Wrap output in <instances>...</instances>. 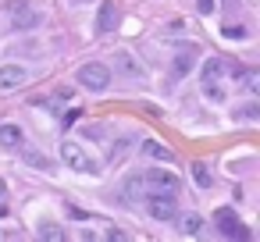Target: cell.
I'll use <instances>...</instances> for the list:
<instances>
[{
    "instance_id": "obj_1",
    "label": "cell",
    "mask_w": 260,
    "mask_h": 242,
    "mask_svg": "<svg viewBox=\"0 0 260 242\" xmlns=\"http://www.w3.org/2000/svg\"><path fill=\"white\" fill-rule=\"evenodd\" d=\"M139 182L146 185V192H150V196H178V189H182L178 175H175V171H168V167H150Z\"/></svg>"
},
{
    "instance_id": "obj_2",
    "label": "cell",
    "mask_w": 260,
    "mask_h": 242,
    "mask_svg": "<svg viewBox=\"0 0 260 242\" xmlns=\"http://www.w3.org/2000/svg\"><path fill=\"white\" fill-rule=\"evenodd\" d=\"M79 86L82 89H89V93H104L107 86H111V68L107 64H100V61H89V64H82L79 68Z\"/></svg>"
},
{
    "instance_id": "obj_3",
    "label": "cell",
    "mask_w": 260,
    "mask_h": 242,
    "mask_svg": "<svg viewBox=\"0 0 260 242\" xmlns=\"http://www.w3.org/2000/svg\"><path fill=\"white\" fill-rule=\"evenodd\" d=\"M61 160H64L72 171H79V175H93V171H96V160H93L79 143H61Z\"/></svg>"
},
{
    "instance_id": "obj_4",
    "label": "cell",
    "mask_w": 260,
    "mask_h": 242,
    "mask_svg": "<svg viewBox=\"0 0 260 242\" xmlns=\"http://www.w3.org/2000/svg\"><path fill=\"white\" fill-rule=\"evenodd\" d=\"M146 214L153 221H175L178 214V196H146Z\"/></svg>"
},
{
    "instance_id": "obj_5",
    "label": "cell",
    "mask_w": 260,
    "mask_h": 242,
    "mask_svg": "<svg viewBox=\"0 0 260 242\" xmlns=\"http://www.w3.org/2000/svg\"><path fill=\"white\" fill-rule=\"evenodd\" d=\"M25 79H29V68L25 64H4V68H0V93L18 89Z\"/></svg>"
},
{
    "instance_id": "obj_6",
    "label": "cell",
    "mask_w": 260,
    "mask_h": 242,
    "mask_svg": "<svg viewBox=\"0 0 260 242\" xmlns=\"http://www.w3.org/2000/svg\"><path fill=\"white\" fill-rule=\"evenodd\" d=\"M114 68H118V75H125V79H132V82L143 79V64H139L128 50H118V54H114Z\"/></svg>"
},
{
    "instance_id": "obj_7",
    "label": "cell",
    "mask_w": 260,
    "mask_h": 242,
    "mask_svg": "<svg viewBox=\"0 0 260 242\" xmlns=\"http://www.w3.org/2000/svg\"><path fill=\"white\" fill-rule=\"evenodd\" d=\"M214 221H217L221 235H232V238H249V231L239 224V217H235L232 210H217V214H214Z\"/></svg>"
},
{
    "instance_id": "obj_8",
    "label": "cell",
    "mask_w": 260,
    "mask_h": 242,
    "mask_svg": "<svg viewBox=\"0 0 260 242\" xmlns=\"http://www.w3.org/2000/svg\"><path fill=\"white\" fill-rule=\"evenodd\" d=\"M22 143H25L22 125H15V121H4V125H0V146H4V150H22Z\"/></svg>"
},
{
    "instance_id": "obj_9",
    "label": "cell",
    "mask_w": 260,
    "mask_h": 242,
    "mask_svg": "<svg viewBox=\"0 0 260 242\" xmlns=\"http://www.w3.org/2000/svg\"><path fill=\"white\" fill-rule=\"evenodd\" d=\"M96 29H100V32H114V29H118V8H114V0H104V4H100Z\"/></svg>"
},
{
    "instance_id": "obj_10",
    "label": "cell",
    "mask_w": 260,
    "mask_h": 242,
    "mask_svg": "<svg viewBox=\"0 0 260 242\" xmlns=\"http://www.w3.org/2000/svg\"><path fill=\"white\" fill-rule=\"evenodd\" d=\"M221 72H224V61H221V57H210V61L200 68V82H203V86H210V82H217V79H221Z\"/></svg>"
},
{
    "instance_id": "obj_11",
    "label": "cell",
    "mask_w": 260,
    "mask_h": 242,
    "mask_svg": "<svg viewBox=\"0 0 260 242\" xmlns=\"http://www.w3.org/2000/svg\"><path fill=\"white\" fill-rule=\"evenodd\" d=\"M139 150H143V157H153V160H175V153H171L168 146H160V143H153V139H146V143H143Z\"/></svg>"
},
{
    "instance_id": "obj_12",
    "label": "cell",
    "mask_w": 260,
    "mask_h": 242,
    "mask_svg": "<svg viewBox=\"0 0 260 242\" xmlns=\"http://www.w3.org/2000/svg\"><path fill=\"white\" fill-rule=\"evenodd\" d=\"M40 22H43V18H40L32 8H25V11H18V15H15V29H22V32H25V29H36Z\"/></svg>"
},
{
    "instance_id": "obj_13",
    "label": "cell",
    "mask_w": 260,
    "mask_h": 242,
    "mask_svg": "<svg viewBox=\"0 0 260 242\" xmlns=\"http://www.w3.org/2000/svg\"><path fill=\"white\" fill-rule=\"evenodd\" d=\"M192 182H196L200 189H210V182H214V175H210V167H207L203 160H196V164H192Z\"/></svg>"
},
{
    "instance_id": "obj_14",
    "label": "cell",
    "mask_w": 260,
    "mask_h": 242,
    "mask_svg": "<svg viewBox=\"0 0 260 242\" xmlns=\"http://www.w3.org/2000/svg\"><path fill=\"white\" fill-rule=\"evenodd\" d=\"M189 68H192V50H182V54H178V61L171 64V75H175V79H182Z\"/></svg>"
},
{
    "instance_id": "obj_15",
    "label": "cell",
    "mask_w": 260,
    "mask_h": 242,
    "mask_svg": "<svg viewBox=\"0 0 260 242\" xmlns=\"http://www.w3.org/2000/svg\"><path fill=\"white\" fill-rule=\"evenodd\" d=\"M178 228H182L185 235H200V228H203V217H200V214H185V217L178 221Z\"/></svg>"
},
{
    "instance_id": "obj_16",
    "label": "cell",
    "mask_w": 260,
    "mask_h": 242,
    "mask_svg": "<svg viewBox=\"0 0 260 242\" xmlns=\"http://www.w3.org/2000/svg\"><path fill=\"white\" fill-rule=\"evenodd\" d=\"M25 164H29V167H36V171H54V164H50L43 153H36V150H29V153H25Z\"/></svg>"
},
{
    "instance_id": "obj_17",
    "label": "cell",
    "mask_w": 260,
    "mask_h": 242,
    "mask_svg": "<svg viewBox=\"0 0 260 242\" xmlns=\"http://www.w3.org/2000/svg\"><path fill=\"white\" fill-rule=\"evenodd\" d=\"M40 238L57 242V238H64V228H61V224H54V221H43V224H40Z\"/></svg>"
},
{
    "instance_id": "obj_18",
    "label": "cell",
    "mask_w": 260,
    "mask_h": 242,
    "mask_svg": "<svg viewBox=\"0 0 260 242\" xmlns=\"http://www.w3.org/2000/svg\"><path fill=\"white\" fill-rule=\"evenodd\" d=\"M25 8H32L29 0H4V11H8V15H18V11H25Z\"/></svg>"
},
{
    "instance_id": "obj_19",
    "label": "cell",
    "mask_w": 260,
    "mask_h": 242,
    "mask_svg": "<svg viewBox=\"0 0 260 242\" xmlns=\"http://www.w3.org/2000/svg\"><path fill=\"white\" fill-rule=\"evenodd\" d=\"M221 32H224L228 40H242V36H246V29H239V25H224Z\"/></svg>"
},
{
    "instance_id": "obj_20",
    "label": "cell",
    "mask_w": 260,
    "mask_h": 242,
    "mask_svg": "<svg viewBox=\"0 0 260 242\" xmlns=\"http://www.w3.org/2000/svg\"><path fill=\"white\" fill-rule=\"evenodd\" d=\"M246 89H249V93H256V89H260V75H256V72H249V75H246Z\"/></svg>"
},
{
    "instance_id": "obj_21",
    "label": "cell",
    "mask_w": 260,
    "mask_h": 242,
    "mask_svg": "<svg viewBox=\"0 0 260 242\" xmlns=\"http://www.w3.org/2000/svg\"><path fill=\"white\" fill-rule=\"evenodd\" d=\"M196 11H200V15H210V11H214V0H196Z\"/></svg>"
},
{
    "instance_id": "obj_22",
    "label": "cell",
    "mask_w": 260,
    "mask_h": 242,
    "mask_svg": "<svg viewBox=\"0 0 260 242\" xmlns=\"http://www.w3.org/2000/svg\"><path fill=\"white\" fill-rule=\"evenodd\" d=\"M242 118H249V121H256V118H260V111H256V103H246V111H242Z\"/></svg>"
},
{
    "instance_id": "obj_23",
    "label": "cell",
    "mask_w": 260,
    "mask_h": 242,
    "mask_svg": "<svg viewBox=\"0 0 260 242\" xmlns=\"http://www.w3.org/2000/svg\"><path fill=\"white\" fill-rule=\"evenodd\" d=\"M4 192H8V189H4V178H0V196H4Z\"/></svg>"
}]
</instances>
